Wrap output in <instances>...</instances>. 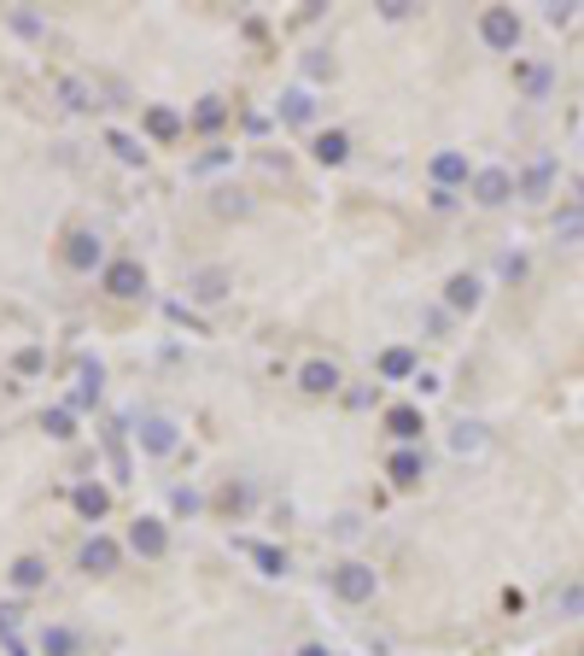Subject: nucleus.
Returning <instances> with one entry per match:
<instances>
[{
	"label": "nucleus",
	"mask_w": 584,
	"mask_h": 656,
	"mask_svg": "<svg viewBox=\"0 0 584 656\" xmlns=\"http://www.w3.org/2000/svg\"><path fill=\"white\" fill-rule=\"evenodd\" d=\"M147 136L159 141V147H170V141H182L187 136V124H182V112H170V106H147Z\"/></svg>",
	"instance_id": "obj_18"
},
{
	"label": "nucleus",
	"mask_w": 584,
	"mask_h": 656,
	"mask_svg": "<svg viewBox=\"0 0 584 656\" xmlns=\"http://www.w3.org/2000/svg\"><path fill=\"white\" fill-rule=\"evenodd\" d=\"M311 117H316V94H311V89H287V94H281V124L304 129Z\"/></svg>",
	"instance_id": "obj_24"
},
{
	"label": "nucleus",
	"mask_w": 584,
	"mask_h": 656,
	"mask_svg": "<svg viewBox=\"0 0 584 656\" xmlns=\"http://www.w3.org/2000/svg\"><path fill=\"white\" fill-rule=\"evenodd\" d=\"M234 153H229V147H211V153H199L194 164H187V171H194V176H205V171H222V164H229Z\"/></svg>",
	"instance_id": "obj_34"
},
{
	"label": "nucleus",
	"mask_w": 584,
	"mask_h": 656,
	"mask_svg": "<svg viewBox=\"0 0 584 656\" xmlns=\"http://www.w3.org/2000/svg\"><path fill=\"white\" fill-rule=\"evenodd\" d=\"M304 71H311V77H334V59L328 54H311V59H304Z\"/></svg>",
	"instance_id": "obj_42"
},
{
	"label": "nucleus",
	"mask_w": 584,
	"mask_h": 656,
	"mask_svg": "<svg viewBox=\"0 0 584 656\" xmlns=\"http://www.w3.org/2000/svg\"><path fill=\"white\" fill-rule=\"evenodd\" d=\"M299 387H304L311 399H328V393H339V387H346V369H339L334 358H311V364L299 369Z\"/></svg>",
	"instance_id": "obj_12"
},
{
	"label": "nucleus",
	"mask_w": 584,
	"mask_h": 656,
	"mask_svg": "<svg viewBox=\"0 0 584 656\" xmlns=\"http://www.w3.org/2000/svg\"><path fill=\"white\" fill-rule=\"evenodd\" d=\"M170 504H176L182 516H199V510H205V498L194 493V486H176V493H170Z\"/></svg>",
	"instance_id": "obj_36"
},
{
	"label": "nucleus",
	"mask_w": 584,
	"mask_h": 656,
	"mask_svg": "<svg viewBox=\"0 0 584 656\" xmlns=\"http://www.w3.org/2000/svg\"><path fill=\"white\" fill-rule=\"evenodd\" d=\"M311 153H316V164H346L351 159V136L346 129H322V136L311 141Z\"/></svg>",
	"instance_id": "obj_25"
},
{
	"label": "nucleus",
	"mask_w": 584,
	"mask_h": 656,
	"mask_svg": "<svg viewBox=\"0 0 584 656\" xmlns=\"http://www.w3.org/2000/svg\"><path fill=\"white\" fill-rule=\"evenodd\" d=\"M7 580L19 586V592H42V586H47V557H36V551H24V557L7 568Z\"/></svg>",
	"instance_id": "obj_21"
},
{
	"label": "nucleus",
	"mask_w": 584,
	"mask_h": 656,
	"mask_svg": "<svg viewBox=\"0 0 584 656\" xmlns=\"http://www.w3.org/2000/svg\"><path fill=\"white\" fill-rule=\"evenodd\" d=\"M42 434H47V440H71V434H77V411L71 405L42 411Z\"/></svg>",
	"instance_id": "obj_29"
},
{
	"label": "nucleus",
	"mask_w": 584,
	"mask_h": 656,
	"mask_svg": "<svg viewBox=\"0 0 584 656\" xmlns=\"http://www.w3.org/2000/svg\"><path fill=\"white\" fill-rule=\"evenodd\" d=\"M374 369H381V381H416L421 376V364H416L409 346H386L381 358H374Z\"/></svg>",
	"instance_id": "obj_16"
},
{
	"label": "nucleus",
	"mask_w": 584,
	"mask_h": 656,
	"mask_svg": "<svg viewBox=\"0 0 584 656\" xmlns=\"http://www.w3.org/2000/svg\"><path fill=\"white\" fill-rule=\"evenodd\" d=\"M328 586H334V598H339V603H374V592H381V575H374L369 563L346 557V563H334V568H328Z\"/></svg>",
	"instance_id": "obj_1"
},
{
	"label": "nucleus",
	"mask_w": 584,
	"mask_h": 656,
	"mask_svg": "<svg viewBox=\"0 0 584 656\" xmlns=\"http://www.w3.org/2000/svg\"><path fill=\"white\" fill-rule=\"evenodd\" d=\"M521 36H526V24H521V12H514V7H486V12H479V42H486L491 54H514Z\"/></svg>",
	"instance_id": "obj_3"
},
{
	"label": "nucleus",
	"mask_w": 584,
	"mask_h": 656,
	"mask_svg": "<svg viewBox=\"0 0 584 656\" xmlns=\"http://www.w3.org/2000/svg\"><path fill=\"white\" fill-rule=\"evenodd\" d=\"M240 551H246V557L257 563V575H269V580H281L287 568H292V557L281 545H264V540H240Z\"/></svg>",
	"instance_id": "obj_17"
},
{
	"label": "nucleus",
	"mask_w": 584,
	"mask_h": 656,
	"mask_svg": "<svg viewBox=\"0 0 584 656\" xmlns=\"http://www.w3.org/2000/svg\"><path fill=\"white\" fill-rule=\"evenodd\" d=\"M12 30H24V36H47V24L36 19V12H24V7L12 12Z\"/></svg>",
	"instance_id": "obj_38"
},
{
	"label": "nucleus",
	"mask_w": 584,
	"mask_h": 656,
	"mask_svg": "<svg viewBox=\"0 0 584 656\" xmlns=\"http://www.w3.org/2000/svg\"><path fill=\"white\" fill-rule=\"evenodd\" d=\"M497 271H503V276H526V258H521V252H503V258H497Z\"/></svg>",
	"instance_id": "obj_41"
},
{
	"label": "nucleus",
	"mask_w": 584,
	"mask_h": 656,
	"mask_svg": "<svg viewBox=\"0 0 584 656\" xmlns=\"http://www.w3.org/2000/svg\"><path fill=\"white\" fill-rule=\"evenodd\" d=\"M222 117H229V100L222 94H205L194 106V129H222Z\"/></svg>",
	"instance_id": "obj_30"
},
{
	"label": "nucleus",
	"mask_w": 584,
	"mask_h": 656,
	"mask_svg": "<svg viewBox=\"0 0 584 656\" xmlns=\"http://www.w3.org/2000/svg\"><path fill=\"white\" fill-rule=\"evenodd\" d=\"M211 206H217V217H246V211H252V194H240V188H217V194H211Z\"/></svg>",
	"instance_id": "obj_31"
},
{
	"label": "nucleus",
	"mask_w": 584,
	"mask_h": 656,
	"mask_svg": "<svg viewBox=\"0 0 584 656\" xmlns=\"http://www.w3.org/2000/svg\"><path fill=\"white\" fill-rule=\"evenodd\" d=\"M421 428H427L421 405H392V411H386V434H392L398 446H416V440H421Z\"/></svg>",
	"instance_id": "obj_15"
},
{
	"label": "nucleus",
	"mask_w": 584,
	"mask_h": 656,
	"mask_svg": "<svg viewBox=\"0 0 584 656\" xmlns=\"http://www.w3.org/2000/svg\"><path fill=\"white\" fill-rule=\"evenodd\" d=\"M0 651H7V656H30V651H24V638H0Z\"/></svg>",
	"instance_id": "obj_44"
},
{
	"label": "nucleus",
	"mask_w": 584,
	"mask_h": 656,
	"mask_svg": "<svg viewBox=\"0 0 584 656\" xmlns=\"http://www.w3.org/2000/svg\"><path fill=\"white\" fill-rule=\"evenodd\" d=\"M514 82L526 100H549L556 94V65H514Z\"/></svg>",
	"instance_id": "obj_20"
},
{
	"label": "nucleus",
	"mask_w": 584,
	"mask_h": 656,
	"mask_svg": "<svg viewBox=\"0 0 584 656\" xmlns=\"http://www.w3.org/2000/svg\"><path fill=\"white\" fill-rule=\"evenodd\" d=\"M556 234L579 241V234H584V206H561V211H556Z\"/></svg>",
	"instance_id": "obj_33"
},
{
	"label": "nucleus",
	"mask_w": 584,
	"mask_h": 656,
	"mask_svg": "<svg viewBox=\"0 0 584 656\" xmlns=\"http://www.w3.org/2000/svg\"><path fill=\"white\" fill-rule=\"evenodd\" d=\"M59 94H65V106H71V112L106 106V100H100V82H89V77H59Z\"/></svg>",
	"instance_id": "obj_22"
},
{
	"label": "nucleus",
	"mask_w": 584,
	"mask_h": 656,
	"mask_svg": "<svg viewBox=\"0 0 584 656\" xmlns=\"http://www.w3.org/2000/svg\"><path fill=\"white\" fill-rule=\"evenodd\" d=\"M544 19H549V24H573V7H567V0H556V7H544Z\"/></svg>",
	"instance_id": "obj_43"
},
{
	"label": "nucleus",
	"mask_w": 584,
	"mask_h": 656,
	"mask_svg": "<svg viewBox=\"0 0 584 656\" xmlns=\"http://www.w3.org/2000/svg\"><path fill=\"white\" fill-rule=\"evenodd\" d=\"M71 504H77V516H89V521H100V516L112 510V493H106V486H100V481H82L77 493H71Z\"/></svg>",
	"instance_id": "obj_26"
},
{
	"label": "nucleus",
	"mask_w": 584,
	"mask_h": 656,
	"mask_svg": "<svg viewBox=\"0 0 584 656\" xmlns=\"http://www.w3.org/2000/svg\"><path fill=\"white\" fill-rule=\"evenodd\" d=\"M36 651H42V656H77V651H82V633H77V628H47V633L36 638Z\"/></svg>",
	"instance_id": "obj_27"
},
{
	"label": "nucleus",
	"mask_w": 584,
	"mask_h": 656,
	"mask_svg": "<svg viewBox=\"0 0 584 656\" xmlns=\"http://www.w3.org/2000/svg\"><path fill=\"white\" fill-rule=\"evenodd\" d=\"M579 194H584V182H579Z\"/></svg>",
	"instance_id": "obj_46"
},
{
	"label": "nucleus",
	"mask_w": 584,
	"mask_h": 656,
	"mask_svg": "<svg viewBox=\"0 0 584 656\" xmlns=\"http://www.w3.org/2000/svg\"><path fill=\"white\" fill-rule=\"evenodd\" d=\"M409 12H416V0H381V19H392V24H404Z\"/></svg>",
	"instance_id": "obj_40"
},
{
	"label": "nucleus",
	"mask_w": 584,
	"mask_h": 656,
	"mask_svg": "<svg viewBox=\"0 0 584 656\" xmlns=\"http://www.w3.org/2000/svg\"><path fill=\"white\" fill-rule=\"evenodd\" d=\"M549 188H556V159H549V153H538L521 176H514V194H521V199H544Z\"/></svg>",
	"instance_id": "obj_13"
},
{
	"label": "nucleus",
	"mask_w": 584,
	"mask_h": 656,
	"mask_svg": "<svg viewBox=\"0 0 584 656\" xmlns=\"http://www.w3.org/2000/svg\"><path fill=\"white\" fill-rule=\"evenodd\" d=\"M299 656H334V651H328V645H304Z\"/></svg>",
	"instance_id": "obj_45"
},
{
	"label": "nucleus",
	"mask_w": 584,
	"mask_h": 656,
	"mask_svg": "<svg viewBox=\"0 0 584 656\" xmlns=\"http://www.w3.org/2000/svg\"><path fill=\"white\" fill-rule=\"evenodd\" d=\"M135 440H141V451H147V458H170V451L182 446V428L170 423V416H141Z\"/></svg>",
	"instance_id": "obj_10"
},
{
	"label": "nucleus",
	"mask_w": 584,
	"mask_h": 656,
	"mask_svg": "<svg viewBox=\"0 0 584 656\" xmlns=\"http://www.w3.org/2000/svg\"><path fill=\"white\" fill-rule=\"evenodd\" d=\"M19 621H24L19 603H0V638H19Z\"/></svg>",
	"instance_id": "obj_37"
},
{
	"label": "nucleus",
	"mask_w": 584,
	"mask_h": 656,
	"mask_svg": "<svg viewBox=\"0 0 584 656\" xmlns=\"http://www.w3.org/2000/svg\"><path fill=\"white\" fill-rule=\"evenodd\" d=\"M59 258H65V271H77V276H94V271H106V234L100 229H71L65 234V246H59Z\"/></svg>",
	"instance_id": "obj_2"
},
{
	"label": "nucleus",
	"mask_w": 584,
	"mask_h": 656,
	"mask_svg": "<svg viewBox=\"0 0 584 656\" xmlns=\"http://www.w3.org/2000/svg\"><path fill=\"white\" fill-rule=\"evenodd\" d=\"M479 299H486V281H479L474 271H456L451 281H444V311L474 317V311H479Z\"/></svg>",
	"instance_id": "obj_11"
},
{
	"label": "nucleus",
	"mask_w": 584,
	"mask_h": 656,
	"mask_svg": "<svg viewBox=\"0 0 584 656\" xmlns=\"http://www.w3.org/2000/svg\"><path fill=\"white\" fill-rule=\"evenodd\" d=\"M117 563H124V545H117L112 533H94V540H82V551H77V568H82V575H94V580L117 575Z\"/></svg>",
	"instance_id": "obj_6"
},
{
	"label": "nucleus",
	"mask_w": 584,
	"mask_h": 656,
	"mask_svg": "<svg viewBox=\"0 0 584 656\" xmlns=\"http://www.w3.org/2000/svg\"><path fill=\"white\" fill-rule=\"evenodd\" d=\"M246 504H252V486H229V493H222V510H229V516H240Z\"/></svg>",
	"instance_id": "obj_39"
},
{
	"label": "nucleus",
	"mask_w": 584,
	"mask_h": 656,
	"mask_svg": "<svg viewBox=\"0 0 584 656\" xmlns=\"http://www.w3.org/2000/svg\"><path fill=\"white\" fill-rule=\"evenodd\" d=\"M486 446H491L486 423H456L451 428V451H456V458H486Z\"/></svg>",
	"instance_id": "obj_23"
},
{
	"label": "nucleus",
	"mask_w": 584,
	"mask_h": 656,
	"mask_svg": "<svg viewBox=\"0 0 584 656\" xmlns=\"http://www.w3.org/2000/svg\"><path fill=\"white\" fill-rule=\"evenodd\" d=\"M129 551H135V557H147V563L170 557V528L159 516H135L129 521Z\"/></svg>",
	"instance_id": "obj_7"
},
{
	"label": "nucleus",
	"mask_w": 584,
	"mask_h": 656,
	"mask_svg": "<svg viewBox=\"0 0 584 656\" xmlns=\"http://www.w3.org/2000/svg\"><path fill=\"white\" fill-rule=\"evenodd\" d=\"M427 176H433V188H468L474 182V164L468 153H456V147H444V153H433V164H427Z\"/></svg>",
	"instance_id": "obj_9"
},
{
	"label": "nucleus",
	"mask_w": 584,
	"mask_h": 656,
	"mask_svg": "<svg viewBox=\"0 0 584 656\" xmlns=\"http://www.w3.org/2000/svg\"><path fill=\"white\" fill-rule=\"evenodd\" d=\"M556 615H561V621L584 615V580H567L561 592H556Z\"/></svg>",
	"instance_id": "obj_32"
},
{
	"label": "nucleus",
	"mask_w": 584,
	"mask_h": 656,
	"mask_svg": "<svg viewBox=\"0 0 584 656\" xmlns=\"http://www.w3.org/2000/svg\"><path fill=\"white\" fill-rule=\"evenodd\" d=\"M386 475H392V486H398V493H409V486H421V475H427V458L416 446H398L386 458Z\"/></svg>",
	"instance_id": "obj_14"
},
{
	"label": "nucleus",
	"mask_w": 584,
	"mask_h": 656,
	"mask_svg": "<svg viewBox=\"0 0 584 656\" xmlns=\"http://www.w3.org/2000/svg\"><path fill=\"white\" fill-rule=\"evenodd\" d=\"M106 147H112V159H117V164H129V171H141V164H147V147L135 141L129 129H112V136H106Z\"/></svg>",
	"instance_id": "obj_28"
},
{
	"label": "nucleus",
	"mask_w": 584,
	"mask_h": 656,
	"mask_svg": "<svg viewBox=\"0 0 584 656\" xmlns=\"http://www.w3.org/2000/svg\"><path fill=\"white\" fill-rule=\"evenodd\" d=\"M42 364H47V358H42V346H24L19 358H12V369H19V376H42Z\"/></svg>",
	"instance_id": "obj_35"
},
{
	"label": "nucleus",
	"mask_w": 584,
	"mask_h": 656,
	"mask_svg": "<svg viewBox=\"0 0 584 656\" xmlns=\"http://www.w3.org/2000/svg\"><path fill=\"white\" fill-rule=\"evenodd\" d=\"M100 381H106V369L94 358H77V387H71V411H89L100 399Z\"/></svg>",
	"instance_id": "obj_19"
},
{
	"label": "nucleus",
	"mask_w": 584,
	"mask_h": 656,
	"mask_svg": "<svg viewBox=\"0 0 584 656\" xmlns=\"http://www.w3.org/2000/svg\"><path fill=\"white\" fill-rule=\"evenodd\" d=\"M468 194H474V206H486V211L509 206V199H514V171H509V164H486V171H474Z\"/></svg>",
	"instance_id": "obj_4"
},
{
	"label": "nucleus",
	"mask_w": 584,
	"mask_h": 656,
	"mask_svg": "<svg viewBox=\"0 0 584 656\" xmlns=\"http://www.w3.org/2000/svg\"><path fill=\"white\" fill-rule=\"evenodd\" d=\"M100 288L112 299H147V271L141 258H112L106 271H100Z\"/></svg>",
	"instance_id": "obj_5"
},
{
	"label": "nucleus",
	"mask_w": 584,
	"mask_h": 656,
	"mask_svg": "<svg viewBox=\"0 0 584 656\" xmlns=\"http://www.w3.org/2000/svg\"><path fill=\"white\" fill-rule=\"evenodd\" d=\"M234 288V271H222V264H205V271H187V299L194 306H222Z\"/></svg>",
	"instance_id": "obj_8"
},
{
	"label": "nucleus",
	"mask_w": 584,
	"mask_h": 656,
	"mask_svg": "<svg viewBox=\"0 0 584 656\" xmlns=\"http://www.w3.org/2000/svg\"><path fill=\"white\" fill-rule=\"evenodd\" d=\"M579 656H584V645H579Z\"/></svg>",
	"instance_id": "obj_47"
}]
</instances>
